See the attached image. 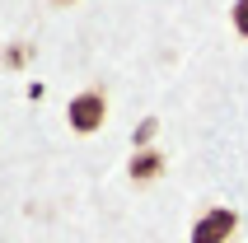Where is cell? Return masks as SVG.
<instances>
[{
	"label": "cell",
	"instance_id": "1",
	"mask_svg": "<svg viewBox=\"0 0 248 243\" xmlns=\"http://www.w3.org/2000/svg\"><path fill=\"white\" fill-rule=\"evenodd\" d=\"M66 122L75 136H94L103 122H108V98H103V89H84V94L70 98L66 108Z\"/></svg>",
	"mask_w": 248,
	"mask_h": 243
},
{
	"label": "cell",
	"instance_id": "2",
	"mask_svg": "<svg viewBox=\"0 0 248 243\" xmlns=\"http://www.w3.org/2000/svg\"><path fill=\"white\" fill-rule=\"evenodd\" d=\"M234 229H239V211L216 206V211H206V215L192 225V243H230Z\"/></svg>",
	"mask_w": 248,
	"mask_h": 243
},
{
	"label": "cell",
	"instance_id": "3",
	"mask_svg": "<svg viewBox=\"0 0 248 243\" xmlns=\"http://www.w3.org/2000/svg\"><path fill=\"white\" fill-rule=\"evenodd\" d=\"M164 154L159 150H136L131 154V164H126V173H131V182H155V178L164 173Z\"/></svg>",
	"mask_w": 248,
	"mask_h": 243
},
{
	"label": "cell",
	"instance_id": "4",
	"mask_svg": "<svg viewBox=\"0 0 248 243\" xmlns=\"http://www.w3.org/2000/svg\"><path fill=\"white\" fill-rule=\"evenodd\" d=\"M230 19H234V33H239V38H248V0H234Z\"/></svg>",
	"mask_w": 248,
	"mask_h": 243
},
{
	"label": "cell",
	"instance_id": "5",
	"mask_svg": "<svg viewBox=\"0 0 248 243\" xmlns=\"http://www.w3.org/2000/svg\"><path fill=\"white\" fill-rule=\"evenodd\" d=\"M155 131H159V126H155V117H150V122H140V131H136V145H150V140H155Z\"/></svg>",
	"mask_w": 248,
	"mask_h": 243
},
{
	"label": "cell",
	"instance_id": "6",
	"mask_svg": "<svg viewBox=\"0 0 248 243\" xmlns=\"http://www.w3.org/2000/svg\"><path fill=\"white\" fill-rule=\"evenodd\" d=\"M52 5H75V0H52Z\"/></svg>",
	"mask_w": 248,
	"mask_h": 243
}]
</instances>
